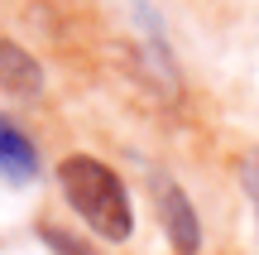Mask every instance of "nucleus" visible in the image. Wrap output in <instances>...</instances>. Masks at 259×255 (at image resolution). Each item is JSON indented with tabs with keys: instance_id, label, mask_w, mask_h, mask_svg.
I'll list each match as a JSON object with an SVG mask.
<instances>
[{
	"instance_id": "obj_1",
	"label": "nucleus",
	"mask_w": 259,
	"mask_h": 255,
	"mask_svg": "<svg viewBox=\"0 0 259 255\" xmlns=\"http://www.w3.org/2000/svg\"><path fill=\"white\" fill-rule=\"evenodd\" d=\"M58 193L63 202L77 212L87 231L96 241H111V246H125L135 236V202H130V188L120 183V173L111 164H101L96 154H67L58 164Z\"/></svg>"
},
{
	"instance_id": "obj_2",
	"label": "nucleus",
	"mask_w": 259,
	"mask_h": 255,
	"mask_svg": "<svg viewBox=\"0 0 259 255\" xmlns=\"http://www.w3.org/2000/svg\"><path fill=\"white\" fill-rule=\"evenodd\" d=\"M149 193H154V212L173 255H202V217H197L187 188H178V178H168V173H154Z\"/></svg>"
},
{
	"instance_id": "obj_3",
	"label": "nucleus",
	"mask_w": 259,
	"mask_h": 255,
	"mask_svg": "<svg viewBox=\"0 0 259 255\" xmlns=\"http://www.w3.org/2000/svg\"><path fill=\"white\" fill-rule=\"evenodd\" d=\"M38 178V150L15 121L0 116V183L10 188H24V183Z\"/></svg>"
},
{
	"instance_id": "obj_4",
	"label": "nucleus",
	"mask_w": 259,
	"mask_h": 255,
	"mask_svg": "<svg viewBox=\"0 0 259 255\" xmlns=\"http://www.w3.org/2000/svg\"><path fill=\"white\" fill-rule=\"evenodd\" d=\"M0 87H10L15 96H34L44 87V67L29 48H19L15 39H0Z\"/></svg>"
},
{
	"instance_id": "obj_5",
	"label": "nucleus",
	"mask_w": 259,
	"mask_h": 255,
	"mask_svg": "<svg viewBox=\"0 0 259 255\" xmlns=\"http://www.w3.org/2000/svg\"><path fill=\"white\" fill-rule=\"evenodd\" d=\"M38 241L48 246V255H96L87 236H77V231L58 227V222H38Z\"/></svg>"
},
{
	"instance_id": "obj_6",
	"label": "nucleus",
	"mask_w": 259,
	"mask_h": 255,
	"mask_svg": "<svg viewBox=\"0 0 259 255\" xmlns=\"http://www.w3.org/2000/svg\"><path fill=\"white\" fill-rule=\"evenodd\" d=\"M250 193H254V212H259V154H254V164H250Z\"/></svg>"
}]
</instances>
